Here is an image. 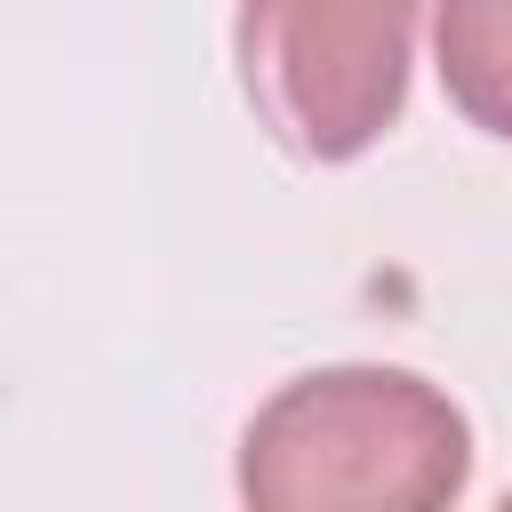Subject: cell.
<instances>
[{"instance_id":"2","label":"cell","mask_w":512,"mask_h":512,"mask_svg":"<svg viewBox=\"0 0 512 512\" xmlns=\"http://www.w3.org/2000/svg\"><path fill=\"white\" fill-rule=\"evenodd\" d=\"M424 0H240L232 56L256 120L296 160H360L408 112Z\"/></svg>"},{"instance_id":"1","label":"cell","mask_w":512,"mask_h":512,"mask_svg":"<svg viewBox=\"0 0 512 512\" xmlns=\"http://www.w3.org/2000/svg\"><path fill=\"white\" fill-rule=\"evenodd\" d=\"M464 480V408L384 360L288 376L240 432V512H456Z\"/></svg>"},{"instance_id":"3","label":"cell","mask_w":512,"mask_h":512,"mask_svg":"<svg viewBox=\"0 0 512 512\" xmlns=\"http://www.w3.org/2000/svg\"><path fill=\"white\" fill-rule=\"evenodd\" d=\"M432 64L448 104L512 144V0H432Z\"/></svg>"},{"instance_id":"4","label":"cell","mask_w":512,"mask_h":512,"mask_svg":"<svg viewBox=\"0 0 512 512\" xmlns=\"http://www.w3.org/2000/svg\"><path fill=\"white\" fill-rule=\"evenodd\" d=\"M496 512H512V496H504V504H496Z\"/></svg>"}]
</instances>
